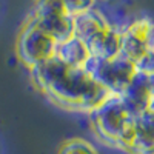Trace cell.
I'll return each instance as SVG.
<instances>
[{
    "label": "cell",
    "mask_w": 154,
    "mask_h": 154,
    "mask_svg": "<svg viewBox=\"0 0 154 154\" xmlns=\"http://www.w3.org/2000/svg\"><path fill=\"white\" fill-rule=\"evenodd\" d=\"M29 71L37 89L66 109L89 114L112 96L83 68L68 66L57 57H51Z\"/></svg>",
    "instance_id": "1"
},
{
    "label": "cell",
    "mask_w": 154,
    "mask_h": 154,
    "mask_svg": "<svg viewBox=\"0 0 154 154\" xmlns=\"http://www.w3.org/2000/svg\"><path fill=\"white\" fill-rule=\"evenodd\" d=\"M96 136L108 146L128 152L133 142L136 116L130 112L119 96H111L89 112Z\"/></svg>",
    "instance_id": "2"
},
{
    "label": "cell",
    "mask_w": 154,
    "mask_h": 154,
    "mask_svg": "<svg viewBox=\"0 0 154 154\" xmlns=\"http://www.w3.org/2000/svg\"><path fill=\"white\" fill-rule=\"evenodd\" d=\"M57 42L29 14L16 43V56L26 68L32 69L54 57Z\"/></svg>",
    "instance_id": "3"
},
{
    "label": "cell",
    "mask_w": 154,
    "mask_h": 154,
    "mask_svg": "<svg viewBox=\"0 0 154 154\" xmlns=\"http://www.w3.org/2000/svg\"><path fill=\"white\" fill-rule=\"evenodd\" d=\"M83 69L112 96H120L137 74L134 62L122 54L112 59L89 57Z\"/></svg>",
    "instance_id": "4"
},
{
    "label": "cell",
    "mask_w": 154,
    "mask_h": 154,
    "mask_svg": "<svg viewBox=\"0 0 154 154\" xmlns=\"http://www.w3.org/2000/svg\"><path fill=\"white\" fill-rule=\"evenodd\" d=\"M120 54L131 62H136L151 46V40L154 37V23L146 17L137 19L123 31H120Z\"/></svg>",
    "instance_id": "5"
},
{
    "label": "cell",
    "mask_w": 154,
    "mask_h": 154,
    "mask_svg": "<svg viewBox=\"0 0 154 154\" xmlns=\"http://www.w3.org/2000/svg\"><path fill=\"white\" fill-rule=\"evenodd\" d=\"M128 154H154V111L146 109L136 116Z\"/></svg>",
    "instance_id": "6"
},
{
    "label": "cell",
    "mask_w": 154,
    "mask_h": 154,
    "mask_svg": "<svg viewBox=\"0 0 154 154\" xmlns=\"http://www.w3.org/2000/svg\"><path fill=\"white\" fill-rule=\"evenodd\" d=\"M119 97L122 99L125 106L130 109V112L134 116H139L140 112L149 109V77L137 72Z\"/></svg>",
    "instance_id": "7"
},
{
    "label": "cell",
    "mask_w": 154,
    "mask_h": 154,
    "mask_svg": "<svg viewBox=\"0 0 154 154\" xmlns=\"http://www.w3.org/2000/svg\"><path fill=\"white\" fill-rule=\"evenodd\" d=\"M120 42H122L120 31L109 25V26L102 29L100 32H97L94 37H91L83 43L86 45L91 57L112 59L120 54Z\"/></svg>",
    "instance_id": "8"
},
{
    "label": "cell",
    "mask_w": 154,
    "mask_h": 154,
    "mask_svg": "<svg viewBox=\"0 0 154 154\" xmlns=\"http://www.w3.org/2000/svg\"><path fill=\"white\" fill-rule=\"evenodd\" d=\"M109 26L108 20L105 16L99 12L97 9L91 8L85 12H80L72 17V28H74V35L79 37L82 42L89 40L91 37H94L97 32L102 29H105Z\"/></svg>",
    "instance_id": "9"
},
{
    "label": "cell",
    "mask_w": 154,
    "mask_h": 154,
    "mask_svg": "<svg viewBox=\"0 0 154 154\" xmlns=\"http://www.w3.org/2000/svg\"><path fill=\"white\" fill-rule=\"evenodd\" d=\"M54 57H57L60 62H63L65 65L72 66V68H83L88 59L91 57L86 45L80 40L79 37H69L68 40L57 43Z\"/></svg>",
    "instance_id": "10"
},
{
    "label": "cell",
    "mask_w": 154,
    "mask_h": 154,
    "mask_svg": "<svg viewBox=\"0 0 154 154\" xmlns=\"http://www.w3.org/2000/svg\"><path fill=\"white\" fill-rule=\"evenodd\" d=\"M34 19L57 43L65 42L69 37L74 35L72 17L68 16V14L66 16H57V17H48V19H37V17H34Z\"/></svg>",
    "instance_id": "11"
},
{
    "label": "cell",
    "mask_w": 154,
    "mask_h": 154,
    "mask_svg": "<svg viewBox=\"0 0 154 154\" xmlns=\"http://www.w3.org/2000/svg\"><path fill=\"white\" fill-rule=\"evenodd\" d=\"M31 14L37 19H48V17L66 16L68 12L65 5H63V0H35Z\"/></svg>",
    "instance_id": "12"
},
{
    "label": "cell",
    "mask_w": 154,
    "mask_h": 154,
    "mask_svg": "<svg viewBox=\"0 0 154 154\" xmlns=\"http://www.w3.org/2000/svg\"><path fill=\"white\" fill-rule=\"evenodd\" d=\"M59 154H99V151L88 140L74 137V139H69L62 143Z\"/></svg>",
    "instance_id": "13"
},
{
    "label": "cell",
    "mask_w": 154,
    "mask_h": 154,
    "mask_svg": "<svg viewBox=\"0 0 154 154\" xmlns=\"http://www.w3.org/2000/svg\"><path fill=\"white\" fill-rule=\"evenodd\" d=\"M134 65H136V71L139 74H143L146 77H152L154 75V49L149 46V49L146 53L134 62Z\"/></svg>",
    "instance_id": "14"
},
{
    "label": "cell",
    "mask_w": 154,
    "mask_h": 154,
    "mask_svg": "<svg viewBox=\"0 0 154 154\" xmlns=\"http://www.w3.org/2000/svg\"><path fill=\"white\" fill-rule=\"evenodd\" d=\"M96 0H63V5L66 8V12L74 17L80 12H85L88 9H91L94 6Z\"/></svg>",
    "instance_id": "15"
},
{
    "label": "cell",
    "mask_w": 154,
    "mask_h": 154,
    "mask_svg": "<svg viewBox=\"0 0 154 154\" xmlns=\"http://www.w3.org/2000/svg\"><path fill=\"white\" fill-rule=\"evenodd\" d=\"M149 93H151V100H149V109L154 111V75L149 77Z\"/></svg>",
    "instance_id": "16"
},
{
    "label": "cell",
    "mask_w": 154,
    "mask_h": 154,
    "mask_svg": "<svg viewBox=\"0 0 154 154\" xmlns=\"http://www.w3.org/2000/svg\"><path fill=\"white\" fill-rule=\"evenodd\" d=\"M151 48L154 49V37H152V40H151Z\"/></svg>",
    "instance_id": "17"
}]
</instances>
